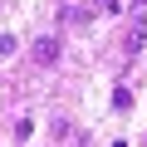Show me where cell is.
Masks as SVG:
<instances>
[{
    "mask_svg": "<svg viewBox=\"0 0 147 147\" xmlns=\"http://www.w3.org/2000/svg\"><path fill=\"white\" fill-rule=\"evenodd\" d=\"M113 108H118V113H123V108H132V88H123V84H118V88H113Z\"/></svg>",
    "mask_w": 147,
    "mask_h": 147,
    "instance_id": "cell-2",
    "label": "cell"
},
{
    "mask_svg": "<svg viewBox=\"0 0 147 147\" xmlns=\"http://www.w3.org/2000/svg\"><path fill=\"white\" fill-rule=\"evenodd\" d=\"M98 10H103V15H118L123 5H118V0H98Z\"/></svg>",
    "mask_w": 147,
    "mask_h": 147,
    "instance_id": "cell-4",
    "label": "cell"
},
{
    "mask_svg": "<svg viewBox=\"0 0 147 147\" xmlns=\"http://www.w3.org/2000/svg\"><path fill=\"white\" fill-rule=\"evenodd\" d=\"M34 64H39V69L59 64V39H34Z\"/></svg>",
    "mask_w": 147,
    "mask_h": 147,
    "instance_id": "cell-1",
    "label": "cell"
},
{
    "mask_svg": "<svg viewBox=\"0 0 147 147\" xmlns=\"http://www.w3.org/2000/svg\"><path fill=\"white\" fill-rule=\"evenodd\" d=\"M15 54V34H0V59H10Z\"/></svg>",
    "mask_w": 147,
    "mask_h": 147,
    "instance_id": "cell-3",
    "label": "cell"
},
{
    "mask_svg": "<svg viewBox=\"0 0 147 147\" xmlns=\"http://www.w3.org/2000/svg\"><path fill=\"white\" fill-rule=\"evenodd\" d=\"M113 147H127V142H113Z\"/></svg>",
    "mask_w": 147,
    "mask_h": 147,
    "instance_id": "cell-5",
    "label": "cell"
}]
</instances>
